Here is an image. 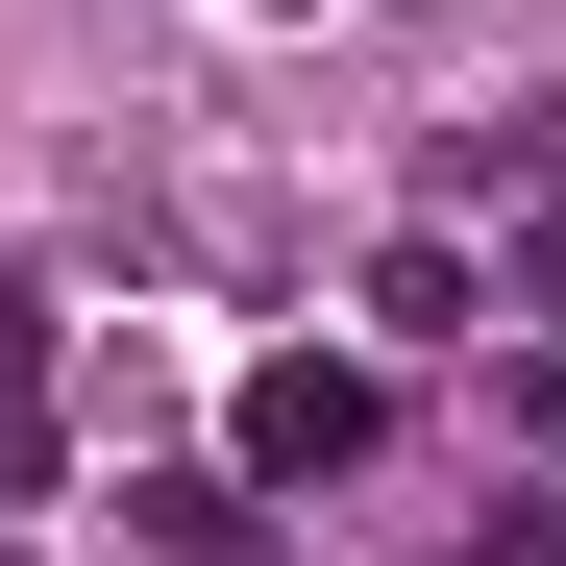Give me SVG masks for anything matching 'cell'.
<instances>
[{
	"instance_id": "1",
	"label": "cell",
	"mask_w": 566,
	"mask_h": 566,
	"mask_svg": "<svg viewBox=\"0 0 566 566\" xmlns=\"http://www.w3.org/2000/svg\"><path fill=\"white\" fill-rule=\"evenodd\" d=\"M345 443H369V369H321V345L247 369V468H345Z\"/></svg>"
},
{
	"instance_id": "4",
	"label": "cell",
	"mask_w": 566,
	"mask_h": 566,
	"mask_svg": "<svg viewBox=\"0 0 566 566\" xmlns=\"http://www.w3.org/2000/svg\"><path fill=\"white\" fill-rule=\"evenodd\" d=\"M517 321H566V198H542V222H517Z\"/></svg>"
},
{
	"instance_id": "2",
	"label": "cell",
	"mask_w": 566,
	"mask_h": 566,
	"mask_svg": "<svg viewBox=\"0 0 566 566\" xmlns=\"http://www.w3.org/2000/svg\"><path fill=\"white\" fill-rule=\"evenodd\" d=\"M148 566H271V542H247V493H148Z\"/></svg>"
},
{
	"instance_id": "3",
	"label": "cell",
	"mask_w": 566,
	"mask_h": 566,
	"mask_svg": "<svg viewBox=\"0 0 566 566\" xmlns=\"http://www.w3.org/2000/svg\"><path fill=\"white\" fill-rule=\"evenodd\" d=\"M468 566H566V493H493V517H468Z\"/></svg>"
}]
</instances>
